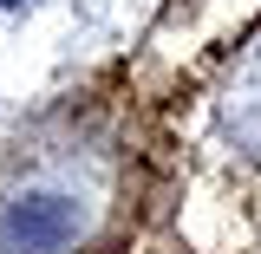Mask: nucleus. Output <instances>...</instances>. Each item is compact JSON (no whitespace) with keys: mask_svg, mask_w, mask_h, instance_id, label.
I'll list each match as a JSON object with an SVG mask.
<instances>
[{"mask_svg":"<svg viewBox=\"0 0 261 254\" xmlns=\"http://www.w3.org/2000/svg\"><path fill=\"white\" fill-rule=\"evenodd\" d=\"M65 235H72V209H65L59 195L13 202V209H7V222H0L7 254H53V248H65Z\"/></svg>","mask_w":261,"mask_h":254,"instance_id":"f257e3e1","label":"nucleus"},{"mask_svg":"<svg viewBox=\"0 0 261 254\" xmlns=\"http://www.w3.org/2000/svg\"><path fill=\"white\" fill-rule=\"evenodd\" d=\"M0 7H20V0H0Z\"/></svg>","mask_w":261,"mask_h":254,"instance_id":"f03ea898","label":"nucleus"}]
</instances>
